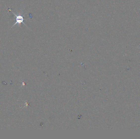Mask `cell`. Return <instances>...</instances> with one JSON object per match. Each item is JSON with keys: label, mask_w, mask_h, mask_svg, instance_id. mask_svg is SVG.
<instances>
[{"label": "cell", "mask_w": 140, "mask_h": 139, "mask_svg": "<svg viewBox=\"0 0 140 139\" xmlns=\"http://www.w3.org/2000/svg\"><path fill=\"white\" fill-rule=\"evenodd\" d=\"M11 11H12V13L14 14V15L15 16L16 20L15 23V24H14V25H13L12 27H14L15 25H16V24H18L19 25H20L21 24L23 23H24V24H25L24 22V19L23 17L21 16L17 15L15 13H14V12L12 11V10H11Z\"/></svg>", "instance_id": "1"}]
</instances>
